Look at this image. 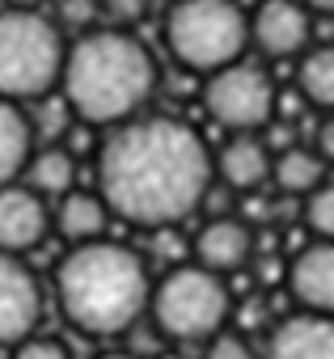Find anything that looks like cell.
<instances>
[{
	"instance_id": "obj_1",
	"label": "cell",
	"mask_w": 334,
	"mask_h": 359,
	"mask_svg": "<svg viewBox=\"0 0 334 359\" xmlns=\"http://www.w3.org/2000/svg\"><path fill=\"white\" fill-rule=\"evenodd\" d=\"M216 182L212 148L174 114H135L98 148V195L135 229H174L195 216Z\"/></svg>"
},
{
	"instance_id": "obj_2",
	"label": "cell",
	"mask_w": 334,
	"mask_h": 359,
	"mask_svg": "<svg viewBox=\"0 0 334 359\" xmlns=\"http://www.w3.org/2000/svg\"><path fill=\"white\" fill-rule=\"evenodd\" d=\"M156 89V60L152 51L119 26H89L68 43L60 68V102L72 118L89 127H119L144 114Z\"/></svg>"
},
{
	"instance_id": "obj_3",
	"label": "cell",
	"mask_w": 334,
	"mask_h": 359,
	"mask_svg": "<svg viewBox=\"0 0 334 359\" xmlns=\"http://www.w3.org/2000/svg\"><path fill=\"white\" fill-rule=\"evenodd\" d=\"M148 262L110 237L72 245L55 266V304L89 338H119L148 317Z\"/></svg>"
},
{
	"instance_id": "obj_4",
	"label": "cell",
	"mask_w": 334,
	"mask_h": 359,
	"mask_svg": "<svg viewBox=\"0 0 334 359\" xmlns=\"http://www.w3.org/2000/svg\"><path fill=\"white\" fill-rule=\"evenodd\" d=\"M161 43L170 60L208 76L250 51V13L237 0H174L161 18Z\"/></svg>"
},
{
	"instance_id": "obj_5",
	"label": "cell",
	"mask_w": 334,
	"mask_h": 359,
	"mask_svg": "<svg viewBox=\"0 0 334 359\" xmlns=\"http://www.w3.org/2000/svg\"><path fill=\"white\" fill-rule=\"evenodd\" d=\"M64 34L39 9H9L0 5V97L18 106L47 102L60 89L64 68Z\"/></svg>"
},
{
	"instance_id": "obj_6",
	"label": "cell",
	"mask_w": 334,
	"mask_h": 359,
	"mask_svg": "<svg viewBox=\"0 0 334 359\" xmlns=\"http://www.w3.org/2000/svg\"><path fill=\"white\" fill-rule=\"evenodd\" d=\"M233 317V296L229 279L199 266L182 262L152 279L148 292V321L156 325L161 338L170 342H208L216 330H225Z\"/></svg>"
},
{
	"instance_id": "obj_7",
	"label": "cell",
	"mask_w": 334,
	"mask_h": 359,
	"mask_svg": "<svg viewBox=\"0 0 334 359\" xmlns=\"http://www.w3.org/2000/svg\"><path fill=\"white\" fill-rule=\"evenodd\" d=\"M203 110L225 127V135L267 131L279 110V85L267 76V68L233 60L203 76Z\"/></svg>"
},
{
	"instance_id": "obj_8",
	"label": "cell",
	"mask_w": 334,
	"mask_h": 359,
	"mask_svg": "<svg viewBox=\"0 0 334 359\" xmlns=\"http://www.w3.org/2000/svg\"><path fill=\"white\" fill-rule=\"evenodd\" d=\"M43 317V283L22 254L0 250V346H18Z\"/></svg>"
},
{
	"instance_id": "obj_9",
	"label": "cell",
	"mask_w": 334,
	"mask_h": 359,
	"mask_svg": "<svg viewBox=\"0 0 334 359\" xmlns=\"http://www.w3.org/2000/svg\"><path fill=\"white\" fill-rule=\"evenodd\" d=\"M313 43V13L300 0H258L250 13V47L267 60H296Z\"/></svg>"
},
{
	"instance_id": "obj_10",
	"label": "cell",
	"mask_w": 334,
	"mask_h": 359,
	"mask_svg": "<svg viewBox=\"0 0 334 359\" xmlns=\"http://www.w3.org/2000/svg\"><path fill=\"white\" fill-rule=\"evenodd\" d=\"M51 233V203L34 195L22 177L0 187V250L5 254H30Z\"/></svg>"
},
{
	"instance_id": "obj_11",
	"label": "cell",
	"mask_w": 334,
	"mask_h": 359,
	"mask_svg": "<svg viewBox=\"0 0 334 359\" xmlns=\"http://www.w3.org/2000/svg\"><path fill=\"white\" fill-rule=\"evenodd\" d=\"M271 156L275 148L262 131H237L225 135V144L212 152V173L237 195H258L262 187H271Z\"/></svg>"
},
{
	"instance_id": "obj_12",
	"label": "cell",
	"mask_w": 334,
	"mask_h": 359,
	"mask_svg": "<svg viewBox=\"0 0 334 359\" xmlns=\"http://www.w3.org/2000/svg\"><path fill=\"white\" fill-rule=\"evenodd\" d=\"M258 359H334V317L305 309L279 317L262 338Z\"/></svg>"
},
{
	"instance_id": "obj_13",
	"label": "cell",
	"mask_w": 334,
	"mask_h": 359,
	"mask_svg": "<svg viewBox=\"0 0 334 359\" xmlns=\"http://www.w3.org/2000/svg\"><path fill=\"white\" fill-rule=\"evenodd\" d=\"M191 254H195L191 262H199V266H208V271L229 279V275L250 266V258H254V229L246 220H237V216H212V220L199 224V233L191 241Z\"/></svg>"
},
{
	"instance_id": "obj_14",
	"label": "cell",
	"mask_w": 334,
	"mask_h": 359,
	"mask_svg": "<svg viewBox=\"0 0 334 359\" xmlns=\"http://www.w3.org/2000/svg\"><path fill=\"white\" fill-rule=\"evenodd\" d=\"M288 296L305 313L334 317V241H309L288 262Z\"/></svg>"
},
{
	"instance_id": "obj_15",
	"label": "cell",
	"mask_w": 334,
	"mask_h": 359,
	"mask_svg": "<svg viewBox=\"0 0 334 359\" xmlns=\"http://www.w3.org/2000/svg\"><path fill=\"white\" fill-rule=\"evenodd\" d=\"M106 224H110V208L98 191H64L51 208V229L68 241V245H81V241H98L106 237Z\"/></svg>"
},
{
	"instance_id": "obj_16",
	"label": "cell",
	"mask_w": 334,
	"mask_h": 359,
	"mask_svg": "<svg viewBox=\"0 0 334 359\" xmlns=\"http://www.w3.org/2000/svg\"><path fill=\"white\" fill-rule=\"evenodd\" d=\"M22 182L34 195H43L47 203H55L64 191L76 187V152L68 144H60V140L34 144V152H30V161L22 169Z\"/></svg>"
},
{
	"instance_id": "obj_17",
	"label": "cell",
	"mask_w": 334,
	"mask_h": 359,
	"mask_svg": "<svg viewBox=\"0 0 334 359\" xmlns=\"http://www.w3.org/2000/svg\"><path fill=\"white\" fill-rule=\"evenodd\" d=\"M326 161L317 156L313 144H283L271 156V187L288 199H305L309 191H317L326 182Z\"/></svg>"
},
{
	"instance_id": "obj_18",
	"label": "cell",
	"mask_w": 334,
	"mask_h": 359,
	"mask_svg": "<svg viewBox=\"0 0 334 359\" xmlns=\"http://www.w3.org/2000/svg\"><path fill=\"white\" fill-rule=\"evenodd\" d=\"M34 118L9 102V97H0V187L5 182H18L30 152H34Z\"/></svg>"
},
{
	"instance_id": "obj_19",
	"label": "cell",
	"mask_w": 334,
	"mask_h": 359,
	"mask_svg": "<svg viewBox=\"0 0 334 359\" xmlns=\"http://www.w3.org/2000/svg\"><path fill=\"white\" fill-rule=\"evenodd\" d=\"M296 93L313 110H334V43H309L296 55Z\"/></svg>"
},
{
	"instance_id": "obj_20",
	"label": "cell",
	"mask_w": 334,
	"mask_h": 359,
	"mask_svg": "<svg viewBox=\"0 0 334 359\" xmlns=\"http://www.w3.org/2000/svg\"><path fill=\"white\" fill-rule=\"evenodd\" d=\"M305 224L317 241H334V182H321L305 195Z\"/></svg>"
},
{
	"instance_id": "obj_21",
	"label": "cell",
	"mask_w": 334,
	"mask_h": 359,
	"mask_svg": "<svg viewBox=\"0 0 334 359\" xmlns=\"http://www.w3.org/2000/svg\"><path fill=\"white\" fill-rule=\"evenodd\" d=\"M203 359H258V346H254L241 330L225 325V330H216V334L203 342Z\"/></svg>"
},
{
	"instance_id": "obj_22",
	"label": "cell",
	"mask_w": 334,
	"mask_h": 359,
	"mask_svg": "<svg viewBox=\"0 0 334 359\" xmlns=\"http://www.w3.org/2000/svg\"><path fill=\"white\" fill-rule=\"evenodd\" d=\"M144 13H148V0H98V18L119 30H131L135 22H144Z\"/></svg>"
},
{
	"instance_id": "obj_23",
	"label": "cell",
	"mask_w": 334,
	"mask_h": 359,
	"mask_svg": "<svg viewBox=\"0 0 334 359\" xmlns=\"http://www.w3.org/2000/svg\"><path fill=\"white\" fill-rule=\"evenodd\" d=\"M9 359H72V355H68V346H64V342L30 334V338H22V342L13 346V355H9Z\"/></svg>"
},
{
	"instance_id": "obj_24",
	"label": "cell",
	"mask_w": 334,
	"mask_h": 359,
	"mask_svg": "<svg viewBox=\"0 0 334 359\" xmlns=\"http://www.w3.org/2000/svg\"><path fill=\"white\" fill-rule=\"evenodd\" d=\"M313 148H317V156L334 169V110L321 114V123H317V131H313Z\"/></svg>"
},
{
	"instance_id": "obj_25",
	"label": "cell",
	"mask_w": 334,
	"mask_h": 359,
	"mask_svg": "<svg viewBox=\"0 0 334 359\" xmlns=\"http://www.w3.org/2000/svg\"><path fill=\"white\" fill-rule=\"evenodd\" d=\"M309 13H334V0H300Z\"/></svg>"
},
{
	"instance_id": "obj_26",
	"label": "cell",
	"mask_w": 334,
	"mask_h": 359,
	"mask_svg": "<svg viewBox=\"0 0 334 359\" xmlns=\"http://www.w3.org/2000/svg\"><path fill=\"white\" fill-rule=\"evenodd\" d=\"M93 359H144V355H135V351H102Z\"/></svg>"
},
{
	"instance_id": "obj_27",
	"label": "cell",
	"mask_w": 334,
	"mask_h": 359,
	"mask_svg": "<svg viewBox=\"0 0 334 359\" xmlns=\"http://www.w3.org/2000/svg\"><path fill=\"white\" fill-rule=\"evenodd\" d=\"M0 5H9V9H39L43 0H0Z\"/></svg>"
},
{
	"instance_id": "obj_28",
	"label": "cell",
	"mask_w": 334,
	"mask_h": 359,
	"mask_svg": "<svg viewBox=\"0 0 334 359\" xmlns=\"http://www.w3.org/2000/svg\"><path fill=\"white\" fill-rule=\"evenodd\" d=\"M161 359H187V355H178V351H170V355H161Z\"/></svg>"
}]
</instances>
